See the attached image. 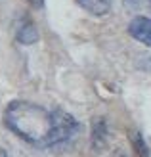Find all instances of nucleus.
I'll list each match as a JSON object with an SVG mask.
<instances>
[{"label":"nucleus","mask_w":151,"mask_h":157,"mask_svg":"<svg viewBox=\"0 0 151 157\" xmlns=\"http://www.w3.org/2000/svg\"><path fill=\"white\" fill-rule=\"evenodd\" d=\"M2 121L4 127L23 142L42 150H50L54 146V109H46L29 100H13L6 105Z\"/></svg>","instance_id":"obj_1"},{"label":"nucleus","mask_w":151,"mask_h":157,"mask_svg":"<svg viewBox=\"0 0 151 157\" xmlns=\"http://www.w3.org/2000/svg\"><path fill=\"white\" fill-rule=\"evenodd\" d=\"M55 117V130H54V146L52 147H63L69 146L81 132V123L71 113L63 111V109L55 107L54 109Z\"/></svg>","instance_id":"obj_2"},{"label":"nucleus","mask_w":151,"mask_h":157,"mask_svg":"<svg viewBox=\"0 0 151 157\" xmlns=\"http://www.w3.org/2000/svg\"><path fill=\"white\" fill-rule=\"evenodd\" d=\"M126 31H128V35L136 42L151 48V17H145V15H136V17L130 19Z\"/></svg>","instance_id":"obj_3"},{"label":"nucleus","mask_w":151,"mask_h":157,"mask_svg":"<svg viewBox=\"0 0 151 157\" xmlns=\"http://www.w3.org/2000/svg\"><path fill=\"white\" fill-rule=\"evenodd\" d=\"M38 29L31 19H21L17 23V29H15V40L23 46H33L35 42H38Z\"/></svg>","instance_id":"obj_4"},{"label":"nucleus","mask_w":151,"mask_h":157,"mask_svg":"<svg viewBox=\"0 0 151 157\" xmlns=\"http://www.w3.org/2000/svg\"><path fill=\"white\" fill-rule=\"evenodd\" d=\"M75 2L82 8L84 12H88L90 15L96 17H103L111 12V0H75Z\"/></svg>","instance_id":"obj_5"},{"label":"nucleus","mask_w":151,"mask_h":157,"mask_svg":"<svg viewBox=\"0 0 151 157\" xmlns=\"http://www.w3.org/2000/svg\"><path fill=\"white\" fill-rule=\"evenodd\" d=\"M130 144H132V151H134V157H149V146L144 140L142 132L134 130L130 134Z\"/></svg>","instance_id":"obj_6"},{"label":"nucleus","mask_w":151,"mask_h":157,"mask_svg":"<svg viewBox=\"0 0 151 157\" xmlns=\"http://www.w3.org/2000/svg\"><path fill=\"white\" fill-rule=\"evenodd\" d=\"M105 136H107L105 123H103V119H98L94 123V128H92V146L94 147H101L103 142H105Z\"/></svg>","instance_id":"obj_7"},{"label":"nucleus","mask_w":151,"mask_h":157,"mask_svg":"<svg viewBox=\"0 0 151 157\" xmlns=\"http://www.w3.org/2000/svg\"><path fill=\"white\" fill-rule=\"evenodd\" d=\"M25 2H27L31 8H35V10H42L46 0H25Z\"/></svg>","instance_id":"obj_8"},{"label":"nucleus","mask_w":151,"mask_h":157,"mask_svg":"<svg viewBox=\"0 0 151 157\" xmlns=\"http://www.w3.org/2000/svg\"><path fill=\"white\" fill-rule=\"evenodd\" d=\"M0 157H10V153H8V151L4 150L2 146H0Z\"/></svg>","instance_id":"obj_9"},{"label":"nucleus","mask_w":151,"mask_h":157,"mask_svg":"<svg viewBox=\"0 0 151 157\" xmlns=\"http://www.w3.org/2000/svg\"><path fill=\"white\" fill-rule=\"evenodd\" d=\"M147 4H149V8H151V0H147Z\"/></svg>","instance_id":"obj_10"}]
</instances>
